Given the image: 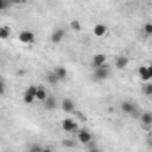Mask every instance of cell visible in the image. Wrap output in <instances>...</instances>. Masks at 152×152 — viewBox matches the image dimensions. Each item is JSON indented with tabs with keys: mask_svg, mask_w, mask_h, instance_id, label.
I'll return each instance as SVG.
<instances>
[{
	"mask_svg": "<svg viewBox=\"0 0 152 152\" xmlns=\"http://www.w3.org/2000/svg\"><path fill=\"white\" fill-rule=\"evenodd\" d=\"M120 110H122L124 113L131 115L133 118H140V115H142V112L138 110V104H136L134 101H122V103H120Z\"/></svg>",
	"mask_w": 152,
	"mask_h": 152,
	"instance_id": "6da1fadb",
	"label": "cell"
},
{
	"mask_svg": "<svg viewBox=\"0 0 152 152\" xmlns=\"http://www.w3.org/2000/svg\"><path fill=\"white\" fill-rule=\"evenodd\" d=\"M110 78V67L108 66H101V67H96L94 73H92V80L94 81H104Z\"/></svg>",
	"mask_w": 152,
	"mask_h": 152,
	"instance_id": "7a4b0ae2",
	"label": "cell"
},
{
	"mask_svg": "<svg viewBox=\"0 0 152 152\" xmlns=\"http://www.w3.org/2000/svg\"><path fill=\"white\" fill-rule=\"evenodd\" d=\"M76 136H78V142H80L81 145H88V143L94 140V134H92L90 129H78Z\"/></svg>",
	"mask_w": 152,
	"mask_h": 152,
	"instance_id": "3957f363",
	"label": "cell"
},
{
	"mask_svg": "<svg viewBox=\"0 0 152 152\" xmlns=\"http://www.w3.org/2000/svg\"><path fill=\"white\" fill-rule=\"evenodd\" d=\"M18 39H20V42H23V44H34V42H36V34H34L32 30H21V32L18 34Z\"/></svg>",
	"mask_w": 152,
	"mask_h": 152,
	"instance_id": "277c9868",
	"label": "cell"
},
{
	"mask_svg": "<svg viewBox=\"0 0 152 152\" xmlns=\"http://www.w3.org/2000/svg\"><path fill=\"white\" fill-rule=\"evenodd\" d=\"M36 92H37V87H34V85L27 87V88H25V94H23V101H25L27 104H34V101H36Z\"/></svg>",
	"mask_w": 152,
	"mask_h": 152,
	"instance_id": "5b68a950",
	"label": "cell"
},
{
	"mask_svg": "<svg viewBox=\"0 0 152 152\" xmlns=\"http://www.w3.org/2000/svg\"><path fill=\"white\" fill-rule=\"evenodd\" d=\"M62 129L66 131V133H78V124H76V120L73 118H64L62 120Z\"/></svg>",
	"mask_w": 152,
	"mask_h": 152,
	"instance_id": "8992f818",
	"label": "cell"
},
{
	"mask_svg": "<svg viewBox=\"0 0 152 152\" xmlns=\"http://www.w3.org/2000/svg\"><path fill=\"white\" fill-rule=\"evenodd\" d=\"M60 106H62V110H64L66 113H73V112H76V103L73 101V99H69V97L62 99Z\"/></svg>",
	"mask_w": 152,
	"mask_h": 152,
	"instance_id": "52a82bcc",
	"label": "cell"
},
{
	"mask_svg": "<svg viewBox=\"0 0 152 152\" xmlns=\"http://www.w3.org/2000/svg\"><path fill=\"white\" fill-rule=\"evenodd\" d=\"M90 64H92L94 69H96V67H101V66H106V55H104V53H97V55H94L92 60H90Z\"/></svg>",
	"mask_w": 152,
	"mask_h": 152,
	"instance_id": "ba28073f",
	"label": "cell"
},
{
	"mask_svg": "<svg viewBox=\"0 0 152 152\" xmlns=\"http://www.w3.org/2000/svg\"><path fill=\"white\" fill-rule=\"evenodd\" d=\"M140 124L145 127V129H149L152 126V112H142V115H140Z\"/></svg>",
	"mask_w": 152,
	"mask_h": 152,
	"instance_id": "9c48e42d",
	"label": "cell"
},
{
	"mask_svg": "<svg viewBox=\"0 0 152 152\" xmlns=\"http://www.w3.org/2000/svg\"><path fill=\"white\" fill-rule=\"evenodd\" d=\"M57 106H58V103H57V99H55L53 96H48V97L42 101V108H44V110H50V112H51V110H55Z\"/></svg>",
	"mask_w": 152,
	"mask_h": 152,
	"instance_id": "30bf717a",
	"label": "cell"
},
{
	"mask_svg": "<svg viewBox=\"0 0 152 152\" xmlns=\"http://www.w3.org/2000/svg\"><path fill=\"white\" fill-rule=\"evenodd\" d=\"M64 36H66L64 28H55V30H53V34H51V42H53V44H58V42H62Z\"/></svg>",
	"mask_w": 152,
	"mask_h": 152,
	"instance_id": "8fae6325",
	"label": "cell"
},
{
	"mask_svg": "<svg viewBox=\"0 0 152 152\" xmlns=\"http://www.w3.org/2000/svg\"><path fill=\"white\" fill-rule=\"evenodd\" d=\"M138 76L140 80L145 83V81H151V73H149V66H140L138 67Z\"/></svg>",
	"mask_w": 152,
	"mask_h": 152,
	"instance_id": "7c38bea8",
	"label": "cell"
},
{
	"mask_svg": "<svg viewBox=\"0 0 152 152\" xmlns=\"http://www.w3.org/2000/svg\"><path fill=\"white\" fill-rule=\"evenodd\" d=\"M106 34H108V27H106V25L97 23V25L94 27V36H96V37H104Z\"/></svg>",
	"mask_w": 152,
	"mask_h": 152,
	"instance_id": "4fadbf2b",
	"label": "cell"
},
{
	"mask_svg": "<svg viewBox=\"0 0 152 152\" xmlns=\"http://www.w3.org/2000/svg\"><path fill=\"white\" fill-rule=\"evenodd\" d=\"M127 64H129V58H127L126 55H120V57L115 58V67H117V69H126Z\"/></svg>",
	"mask_w": 152,
	"mask_h": 152,
	"instance_id": "5bb4252c",
	"label": "cell"
},
{
	"mask_svg": "<svg viewBox=\"0 0 152 152\" xmlns=\"http://www.w3.org/2000/svg\"><path fill=\"white\" fill-rule=\"evenodd\" d=\"M48 96H50V94H48V90H46V87H42V85H39V87H37V92H36V99L42 103V101H44V99H46Z\"/></svg>",
	"mask_w": 152,
	"mask_h": 152,
	"instance_id": "9a60e30c",
	"label": "cell"
},
{
	"mask_svg": "<svg viewBox=\"0 0 152 152\" xmlns=\"http://www.w3.org/2000/svg\"><path fill=\"white\" fill-rule=\"evenodd\" d=\"M53 73L57 75V78H58L60 81L67 78V69H66V67H62V66H58V67H55V69H53Z\"/></svg>",
	"mask_w": 152,
	"mask_h": 152,
	"instance_id": "2e32d148",
	"label": "cell"
},
{
	"mask_svg": "<svg viewBox=\"0 0 152 152\" xmlns=\"http://www.w3.org/2000/svg\"><path fill=\"white\" fill-rule=\"evenodd\" d=\"M9 36H11V27L2 25L0 27V39H9Z\"/></svg>",
	"mask_w": 152,
	"mask_h": 152,
	"instance_id": "e0dca14e",
	"label": "cell"
},
{
	"mask_svg": "<svg viewBox=\"0 0 152 152\" xmlns=\"http://www.w3.org/2000/svg\"><path fill=\"white\" fill-rule=\"evenodd\" d=\"M142 92H143L145 96H152V81H145V83L142 85Z\"/></svg>",
	"mask_w": 152,
	"mask_h": 152,
	"instance_id": "ac0fdd59",
	"label": "cell"
},
{
	"mask_svg": "<svg viewBox=\"0 0 152 152\" xmlns=\"http://www.w3.org/2000/svg\"><path fill=\"white\" fill-rule=\"evenodd\" d=\"M46 78H48V81H50L51 85H57V83L60 81V80L57 78V75H55L53 71H48V75H46Z\"/></svg>",
	"mask_w": 152,
	"mask_h": 152,
	"instance_id": "d6986e66",
	"label": "cell"
},
{
	"mask_svg": "<svg viewBox=\"0 0 152 152\" xmlns=\"http://www.w3.org/2000/svg\"><path fill=\"white\" fill-rule=\"evenodd\" d=\"M62 145L67 149H73V147H76V142L75 140H62Z\"/></svg>",
	"mask_w": 152,
	"mask_h": 152,
	"instance_id": "ffe728a7",
	"label": "cell"
},
{
	"mask_svg": "<svg viewBox=\"0 0 152 152\" xmlns=\"http://www.w3.org/2000/svg\"><path fill=\"white\" fill-rule=\"evenodd\" d=\"M71 28L76 30V32H80V30H81V23H80L78 20H73V21H71Z\"/></svg>",
	"mask_w": 152,
	"mask_h": 152,
	"instance_id": "44dd1931",
	"label": "cell"
},
{
	"mask_svg": "<svg viewBox=\"0 0 152 152\" xmlns=\"http://www.w3.org/2000/svg\"><path fill=\"white\" fill-rule=\"evenodd\" d=\"M42 149H44V147H41L39 143H34V145L28 147V152H42Z\"/></svg>",
	"mask_w": 152,
	"mask_h": 152,
	"instance_id": "7402d4cb",
	"label": "cell"
},
{
	"mask_svg": "<svg viewBox=\"0 0 152 152\" xmlns=\"http://www.w3.org/2000/svg\"><path fill=\"white\" fill-rule=\"evenodd\" d=\"M143 34L145 36H152V23H145L143 25Z\"/></svg>",
	"mask_w": 152,
	"mask_h": 152,
	"instance_id": "603a6c76",
	"label": "cell"
},
{
	"mask_svg": "<svg viewBox=\"0 0 152 152\" xmlns=\"http://www.w3.org/2000/svg\"><path fill=\"white\" fill-rule=\"evenodd\" d=\"M87 152H101V149H99L94 142H90V143H88V151Z\"/></svg>",
	"mask_w": 152,
	"mask_h": 152,
	"instance_id": "cb8c5ba5",
	"label": "cell"
},
{
	"mask_svg": "<svg viewBox=\"0 0 152 152\" xmlns=\"http://www.w3.org/2000/svg\"><path fill=\"white\" fill-rule=\"evenodd\" d=\"M11 4L7 2V0H0V11H4V9H7Z\"/></svg>",
	"mask_w": 152,
	"mask_h": 152,
	"instance_id": "d4e9b609",
	"label": "cell"
},
{
	"mask_svg": "<svg viewBox=\"0 0 152 152\" xmlns=\"http://www.w3.org/2000/svg\"><path fill=\"white\" fill-rule=\"evenodd\" d=\"M2 94H5V83L0 80V96H2Z\"/></svg>",
	"mask_w": 152,
	"mask_h": 152,
	"instance_id": "484cf974",
	"label": "cell"
},
{
	"mask_svg": "<svg viewBox=\"0 0 152 152\" xmlns=\"http://www.w3.org/2000/svg\"><path fill=\"white\" fill-rule=\"evenodd\" d=\"M9 4H21V2H25V0H7Z\"/></svg>",
	"mask_w": 152,
	"mask_h": 152,
	"instance_id": "4316f807",
	"label": "cell"
},
{
	"mask_svg": "<svg viewBox=\"0 0 152 152\" xmlns=\"http://www.w3.org/2000/svg\"><path fill=\"white\" fill-rule=\"evenodd\" d=\"M42 152H53V151H51V147H44V149H42Z\"/></svg>",
	"mask_w": 152,
	"mask_h": 152,
	"instance_id": "83f0119b",
	"label": "cell"
},
{
	"mask_svg": "<svg viewBox=\"0 0 152 152\" xmlns=\"http://www.w3.org/2000/svg\"><path fill=\"white\" fill-rule=\"evenodd\" d=\"M149 73H151V80H152V64H149Z\"/></svg>",
	"mask_w": 152,
	"mask_h": 152,
	"instance_id": "f1b7e54d",
	"label": "cell"
},
{
	"mask_svg": "<svg viewBox=\"0 0 152 152\" xmlns=\"http://www.w3.org/2000/svg\"><path fill=\"white\" fill-rule=\"evenodd\" d=\"M149 142H151V145H152V134H151V138H149Z\"/></svg>",
	"mask_w": 152,
	"mask_h": 152,
	"instance_id": "f546056e",
	"label": "cell"
}]
</instances>
